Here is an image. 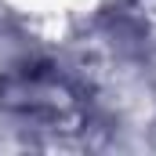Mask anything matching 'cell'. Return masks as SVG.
<instances>
[{"mask_svg": "<svg viewBox=\"0 0 156 156\" xmlns=\"http://www.w3.org/2000/svg\"><path fill=\"white\" fill-rule=\"evenodd\" d=\"M0 102L26 116H62L73 98L55 69H15L0 80Z\"/></svg>", "mask_w": 156, "mask_h": 156, "instance_id": "cell-1", "label": "cell"}]
</instances>
